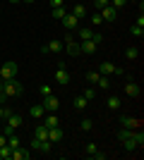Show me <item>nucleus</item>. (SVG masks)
<instances>
[{"mask_svg":"<svg viewBox=\"0 0 144 160\" xmlns=\"http://www.w3.org/2000/svg\"><path fill=\"white\" fill-rule=\"evenodd\" d=\"M22 84L17 79H10V81H3V96L5 98H17V96H22Z\"/></svg>","mask_w":144,"mask_h":160,"instance_id":"obj_1","label":"nucleus"},{"mask_svg":"<svg viewBox=\"0 0 144 160\" xmlns=\"http://www.w3.org/2000/svg\"><path fill=\"white\" fill-rule=\"evenodd\" d=\"M17 72H19V67H17V62L7 60L5 65L0 67V79H3V81H10V79H14V77H17Z\"/></svg>","mask_w":144,"mask_h":160,"instance_id":"obj_2","label":"nucleus"},{"mask_svg":"<svg viewBox=\"0 0 144 160\" xmlns=\"http://www.w3.org/2000/svg\"><path fill=\"white\" fill-rule=\"evenodd\" d=\"M41 105L46 108V112H55V110L60 108V98L53 96V93H48V96H43V103H41Z\"/></svg>","mask_w":144,"mask_h":160,"instance_id":"obj_3","label":"nucleus"},{"mask_svg":"<svg viewBox=\"0 0 144 160\" xmlns=\"http://www.w3.org/2000/svg\"><path fill=\"white\" fill-rule=\"evenodd\" d=\"M53 79H55V84L67 86V84H70V74H67V69H65V67H58V69H55V74H53Z\"/></svg>","mask_w":144,"mask_h":160,"instance_id":"obj_4","label":"nucleus"},{"mask_svg":"<svg viewBox=\"0 0 144 160\" xmlns=\"http://www.w3.org/2000/svg\"><path fill=\"white\" fill-rule=\"evenodd\" d=\"M60 22H62V27L67 29V31H75V29L79 27V19H77V17H75L72 12H67V14H65V17H62Z\"/></svg>","mask_w":144,"mask_h":160,"instance_id":"obj_5","label":"nucleus"},{"mask_svg":"<svg viewBox=\"0 0 144 160\" xmlns=\"http://www.w3.org/2000/svg\"><path fill=\"white\" fill-rule=\"evenodd\" d=\"M120 127H125V129H139V127H142V120H135V117L120 115Z\"/></svg>","mask_w":144,"mask_h":160,"instance_id":"obj_6","label":"nucleus"},{"mask_svg":"<svg viewBox=\"0 0 144 160\" xmlns=\"http://www.w3.org/2000/svg\"><path fill=\"white\" fill-rule=\"evenodd\" d=\"M99 14H101V19H103V22H115L118 10H115V7H110V5H106L103 10H99Z\"/></svg>","mask_w":144,"mask_h":160,"instance_id":"obj_7","label":"nucleus"},{"mask_svg":"<svg viewBox=\"0 0 144 160\" xmlns=\"http://www.w3.org/2000/svg\"><path fill=\"white\" fill-rule=\"evenodd\" d=\"M29 158H31V153H29V151H24L22 146L12 148V155H10V160H29Z\"/></svg>","mask_w":144,"mask_h":160,"instance_id":"obj_8","label":"nucleus"},{"mask_svg":"<svg viewBox=\"0 0 144 160\" xmlns=\"http://www.w3.org/2000/svg\"><path fill=\"white\" fill-rule=\"evenodd\" d=\"M46 50H48V53H53V55H58V53L62 50V41H60V38H51V41L46 43Z\"/></svg>","mask_w":144,"mask_h":160,"instance_id":"obj_9","label":"nucleus"},{"mask_svg":"<svg viewBox=\"0 0 144 160\" xmlns=\"http://www.w3.org/2000/svg\"><path fill=\"white\" fill-rule=\"evenodd\" d=\"M139 93H142L139 84H135V81H127V84H125V96H132V98H137Z\"/></svg>","mask_w":144,"mask_h":160,"instance_id":"obj_10","label":"nucleus"},{"mask_svg":"<svg viewBox=\"0 0 144 160\" xmlns=\"http://www.w3.org/2000/svg\"><path fill=\"white\" fill-rule=\"evenodd\" d=\"M5 124H10V127H12V129H19L22 127V124H24V117H22V115H10V117H7V120H5Z\"/></svg>","mask_w":144,"mask_h":160,"instance_id":"obj_11","label":"nucleus"},{"mask_svg":"<svg viewBox=\"0 0 144 160\" xmlns=\"http://www.w3.org/2000/svg\"><path fill=\"white\" fill-rule=\"evenodd\" d=\"M79 50L87 53V55H94L96 50H99V46H96L94 41H82V43H79Z\"/></svg>","mask_w":144,"mask_h":160,"instance_id":"obj_12","label":"nucleus"},{"mask_svg":"<svg viewBox=\"0 0 144 160\" xmlns=\"http://www.w3.org/2000/svg\"><path fill=\"white\" fill-rule=\"evenodd\" d=\"M48 141H53V143L62 141V129H60V124H58V127H51V129H48Z\"/></svg>","mask_w":144,"mask_h":160,"instance_id":"obj_13","label":"nucleus"},{"mask_svg":"<svg viewBox=\"0 0 144 160\" xmlns=\"http://www.w3.org/2000/svg\"><path fill=\"white\" fill-rule=\"evenodd\" d=\"M65 50H67V55H82L79 43H77L75 38H72V41H65Z\"/></svg>","mask_w":144,"mask_h":160,"instance_id":"obj_14","label":"nucleus"},{"mask_svg":"<svg viewBox=\"0 0 144 160\" xmlns=\"http://www.w3.org/2000/svg\"><path fill=\"white\" fill-rule=\"evenodd\" d=\"M77 36H79V41H89L94 36V29L91 27H77Z\"/></svg>","mask_w":144,"mask_h":160,"instance_id":"obj_15","label":"nucleus"},{"mask_svg":"<svg viewBox=\"0 0 144 160\" xmlns=\"http://www.w3.org/2000/svg\"><path fill=\"white\" fill-rule=\"evenodd\" d=\"M70 12L75 14L77 19H84V17H87V7H84V2H75V7H72Z\"/></svg>","mask_w":144,"mask_h":160,"instance_id":"obj_16","label":"nucleus"},{"mask_svg":"<svg viewBox=\"0 0 144 160\" xmlns=\"http://www.w3.org/2000/svg\"><path fill=\"white\" fill-rule=\"evenodd\" d=\"M99 74H103V77L115 74V65H113V62H101V67H99Z\"/></svg>","mask_w":144,"mask_h":160,"instance_id":"obj_17","label":"nucleus"},{"mask_svg":"<svg viewBox=\"0 0 144 160\" xmlns=\"http://www.w3.org/2000/svg\"><path fill=\"white\" fill-rule=\"evenodd\" d=\"M29 115L39 120V117H43V115H46V108H43L41 103H36V105H31V108H29Z\"/></svg>","mask_w":144,"mask_h":160,"instance_id":"obj_18","label":"nucleus"},{"mask_svg":"<svg viewBox=\"0 0 144 160\" xmlns=\"http://www.w3.org/2000/svg\"><path fill=\"white\" fill-rule=\"evenodd\" d=\"M132 139H135L137 148L142 151V148H144V134H142V127H139V129H132Z\"/></svg>","mask_w":144,"mask_h":160,"instance_id":"obj_19","label":"nucleus"},{"mask_svg":"<svg viewBox=\"0 0 144 160\" xmlns=\"http://www.w3.org/2000/svg\"><path fill=\"white\" fill-rule=\"evenodd\" d=\"M34 139H39V141H46V139H48V127L39 124V127L34 129Z\"/></svg>","mask_w":144,"mask_h":160,"instance_id":"obj_20","label":"nucleus"},{"mask_svg":"<svg viewBox=\"0 0 144 160\" xmlns=\"http://www.w3.org/2000/svg\"><path fill=\"white\" fill-rule=\"evenodd\" d=\"M72 105H75L77 110H87V105H89V100L84 98V96H75V98H72Z\"/></svg>","mask_w":144,"mask_h":160,"instance_id":"obj_21","label":"nucleus"},{"mask_svg":"<svg viewBox=\"0 0 144 160\" xmlns=\"http://www.w3.org/2000/svg\"><path fill=\"white\" fill-rule=\"evenodd\" d=\"M58 124H60V120H58V115H46V117H43V127H58Z\"/></svg>","mask_w":144,"mask_h":160,"instance_id":"obj_22","label":"nucleus"},{"mask_svg":"<svg viewBox=\"0 0 144 160\" xmlns=\"http://www.w3.org/2000/svg\"><path fill=\"white\" fill-rule=\"evenodd\" d=\"M106 105H108V110H120V96H108Z\"/></svg>","mask_w":144,"mask_h":160,"instance_id":"obj_23","label":"nucleus"},{"mask_svg":"<svg viewBox=\"0 0 144 160\" xmlns=\"http://www.w3.org/2000/svg\"><path fill=\"white\" fill-rule=\"evenodd\" d=\"M125 58H127V60H137V58H139V48L137 46H130L127 50H125Z\"/></svg>","mask_w":144,"mask_h":160,"instance_id":"obj_24","label":"nucleus"},{"mask_svg":"<svg viewBox=\"0 0 144 160\" xmlns=\"http://www.w3.org/2000/svg\"><path fill=\"white\" fill-rule=\"evenodd\" d=\"M65 14H67L65 7H53V10H51V17H53V19H62Z\"/></svg>","mask_w":144,"mask_h":160,"instance_id":"obj_25","label":"nucleus"},{"mask_svg":"<svg viewBox=\"0 0 144 160\" xmlns=\"http://www.w3.org/2000/svg\"><path fill=\"white\" fill-rule=\"evenodd\" d=\"M110 86V79H108V77H103V74H101V77H99V84H96V88H101V91H106V88H108Z\"/></svg>","mask_w":144,"mask_h":160,"instance_id":"obj_26","label":"nucleus"},{"mask_svg":"<svg viewBox=\"0 0 144 160\" xmlns=\"http://www.w3.org/2000/svg\"><path fill=\"white\" fill-rule=\"evenodd\" d=\"M10 155H12V148L7 146V143L0 146V160H10Z\"/></svg>","mask_w":144,"mask_h":160,"instance_id":"obj_27","label":"nucleus"},{"mask_svg":"<svg viewBox=\"0 0 144 160\" xmlns=\"http://www.w3.org/2000/svg\"><path fill=\"white\" fill-rule=\"evenodd\" d=\"M39 151H41V153H51V151H53V141H41V146H39Z\"/></svg>","mask_w":144,"mask_h":160,"instance_id":"obj_28","label":"nucleus"},{"mask_svg":"<svg viewBox=\"0 0 144 160\" xmlns=\"http://www.w3.org/2000/svg\"><path fill=\"white\" fill-rule=\"evenodd\" d=\"M123 148H125V151H137L135 139H132V136H130V139H125V141H123Z\"/></svg>","mask_w":144,"mask_h":160,"instance_id":"obj_29","label":"nucleus"},{"mask_svg":"<svg viewBox=\"0 0 144 160\" xmlns=\"http://www.w3.org/2000/svg\"><path fill=\"white\" fill-rule=\"evenodd\" d=\"M79 129H82V132H91V129H94V122H91L89 117H84L82 124H79Z\"/></svg>","mask_w":144,"mask_h":160,"instance_id":"obj_30","label":"nucleus"},{"mask_svg":"<svg viewBox=\"0 0 144 160\" xmlns=\"http://www.w3.org/2000/svg\"><path fill=\"white\" fill-rule=\"evenodd\" d=\"M99 77H101L99 72H87V81H89L91 86H96V84H99Z\"/></svg>","mask_w":144,"mask_h":160,"instance_id":"obj_31","label":"nucleus"},{"mask_svg":"<svg viewBox=\"0 0 144 160\" xmlns=\"http://www.w3.org/2000/svg\"><path fill=\"white\" fill-rule=\"evenodd\" d=\"M7 146L17 148V146H19V136H17V134H10V136H7Z\"/></svg>","mask_w":144,"mask_h":160,"instance_id":"obj_32","label":"nucleus"},{"mask_svg":"<svg viewBox=\"0 0 144 160\" xmlns=\"http://www.w3.org/2000/svg\"><path fill=\"white\" fill-rule=\"evenodd\" d=\"M10 115H12V110H10V108H5V105H0V124H3V122H5L7 117H10Z\"/></svg>","mask_w":144,"mask_h":160,"instance_id":"obj_33","label":"nucleus"},{"mask_svg":"<svg viewBox=\"0 0 144 160\" xmlns=\"http://www.w3.org/2000/svg\"><path fill=\"white\" fill-rule=\"evenodd\" d=\"M132 136V129H120V132H118V141H125V139H130Z\"/></svg>","mask_w":144,"mask_h":160,"instance_id":"obj_34","label":"nucleus"},{"mask_svg":"<svg viewBox=\"0 0 144 160\" xmlns=\"http://www.w3.org/2000/svg\"><path fill=\"white\" fill-rule=\"evenodd\" d=\"M84 98H87V100H94L96 98V86H89V88H87V91H84Z\"/></svg>","mask_w":144,"mask_h":160,"instance_id":"obj_35","label":"nucleus"},{"mask_svg":"<svg viewBox=\"0 0 144 160\" xmlns=\"http://www.w3.org/2000/svg\"><path fill=\"white\" fill-rule=\"evenodd\" d=\"M130 31H132V36H137V38H142V36H144V27H139V24H135Z\"/></svg>","mask_w":144,"mask_h":160,"instance_id":"obj_36","label":"nucleus"},{"mask_svg":"<svg viewBox=\"0 0 144 160\" xmlns=\"http://www.w3.org/2000/svg\"><path fill=\"white\" fill-rule=\"evenodd\" d=\"M89 22H91V27H101V14H99V12H96V14H91V17H89Z\"/></svg>","mask_w":144,"mask_h":160,"instance_id":"obj_37","label":"nucleus"},{"mask_svg":"<svg viewBox=\"0 0 144 160\" xmlns=\"http://www.w3.org/2000/svg\"><path fill=\"white\" fill-rule=\"evenodd\" d=\"M96 151H99V146H96V143H87V148H84V153L89 155V158H91V155L96 153Z\"/></svg>","mask_w":144,"mask_h":160,"instance_id":"obj_38","label":"nucleus"},{"mask_svg":"<svg viewBox=\"0 0 144 160\" xmlns=\"http://www.w3.org/2000/svg\"><path fill=\"white\" fill-rule=\"evenodd\" d=\"M125 5H127V0H110V7H115V10H120Z\"/></svg>","mask_w":144,"mask_h":160,"instance_id":"obj_39","label":"nucleus"},{"mask_svg":"<svg viewBox=\"0 0 144 160\" xmlns=\"http://www.w3.org/2000/svg\"><path fill=\"white\" fill-rule=\"evenodd\" d=\"M106 5H110V0H94V7H96V10H103Z\"/></svg>","mask_w":144,"mask_h":160,"instance_id":"obj_40","label":"nucleus"},{"mask_svg":"<svg viewBox=\"0 0 144 160\" xmlns=\"http://www.w3.org/2000/svg\"><path fill=\"white\" fill-rule=\"evenodd\" d=\"M89 41H94L96 46H101V41H103V36H101V33H94V36H91Z\"/></svg>","mask_w":144,"mask_h":160,"instance_id":"obj_41","label":"nucleus"},{"mask_svg":"<svg viewBox=\"0 0 144 160\" xmlns=\"http://www.w3.org/2000/svg\"><path fill=\"white\" fill-rule=\"evenodd\" d=\"M48 93H53L51 86H48V84H41V96H48Z\"/></svg>","mask_w":144,"mask_h":160,"instance_id":"obj_42","label":"nucleus"},{"mask_svg":"<svg viewBox=\"0 0 144 160\" xmlns=\"http://www.w3.org/2000/svg\"><path fill=\"white\" fill-rule=\"evenodd\" d=\"M0 134H5V136H10V134H14V129L10 127V124H5V129H3V132H0Z\"/></svg>","mask_w":144,"mask_h":160,"instance_id":"obj_43","label":"nucleus"},{"mask_svg":"<svg viewBox=\"0 0 144 160\" xmlns=\"http://www.w3.org/2000/svg\"><path fill=\"white\" fill-rule=\"evenodd\" d=\"M62 2L65 0H51V7H62Z\"/></svg>","mask_w":144,"mask_h":160,"instance_id":"obj_44","label":"nucleus"},{"mask_svg":"<svg viewBox=\"0 0 144 160\" xmlns=\"http://www.w3.org/2000/svg\"><path fill=\"white\" fill-rule=\"evenodd\" d=\"M39 146H41V141H39V139L31 141V148H34V151H39Z\"/></svg>","mask_w":144,"mask_h":160,"instance_id":"obj_45","label":"nucleus"},{"mask_svg":"<svg viewBox=\"0 0 144 160\" xmlns=\"http://www.w3.org/2000/svg\"><path fill=\"white\" fill-rule=\"evenodd\" d=\"M91 158H94V160H103V158H106V155H103V153H99V151H96V153L91 155Z\"/></svg>","mask_w":144,"mask_h":160,"instance_id":"obj_46","label":"nucleus"},{"mask_svg":"<svg viewBox=\"0 0 144 160\" xmlns=\"http://www.w3.org/2000/svg\"><path fill=\"white\" fill-rule=\"evenodd\" d=\"M5 143H7V136H5V134H0V146H5Z\"/></svg>","mask_w":144,"mask_h":160,"instance_id":"obj_47","label":"nucleus"},{"mask_svg":"<svg viewBox=\"0 0 144 160\" xmlns=\"http://www.w3.org/2000/svg\"><path fill=\"white\" fill-rule=\"evenodd\" d=\"M10 2H12V5H17V2H22V0H10Z\"/></svg>","mask_w":144,"mask_h":160,"instance_id":"obj_48","label":"nucleus"},{"mask_svg":"<svg viewBox=\"0 0 144 160\" xmlns=\"http://www.w3.org/2000/svg\"><path fill=\"white\" fill-rule=\"evenodd\" d=\"M0 93H3V79H0Z\"/></svg>","mask_w":144,"mask_h":160,"instance_id":"obj_49","label":"nucleus"},{"mask_svg":"<svg viewBox=\"0 0 144 160\" xmlns=\"http://www.w3.org/2000/svg\"><path fill=\"white\" fill-rule=\"evenodd\" d=\"M24 2H34V0H24Z\"/></svg>","mask_w":144,"mask_h":160,"instance_id":"obj_50","label":"nucleus"},{"mask_svg":"<svg viewBox=\"0 0 144 160\" xmlns=\"http://www.w3.org/2000/svg\"><path fill=\"white\" fill-rule=\"evenodd\" d=\"M127 2H130V0H127ZM132 2H137V0H132Z\"/></svg>","mask_w":144,"mask_h":160,"instance_id":"obj_51","label":"nucleus"},{"mask_svg":"<svg viewBox=\"0 0 144 160\" xmlns=\"http://www.w3.org/2000/svg\"><path fill=\"white\" fill-rule=\"evenodd\" d=\"M77 2H82V0H77Z\"/></svg>","mask_w":144,"mask_h":160,"instance_id":"obj_52","label":"nucleus"}]
</instances>
